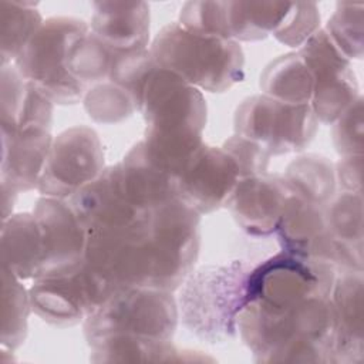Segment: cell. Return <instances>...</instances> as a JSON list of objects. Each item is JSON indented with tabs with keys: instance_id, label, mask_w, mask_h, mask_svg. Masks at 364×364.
<instances>
[{
	"instance_id": "6da1fadb",
	"label": "cell",
	"mask_w": 364,
	"mask_h": 364,
	"mask_svg": "<svg viewBox=\"0 0 364 364\" xmlns=\"http://www.w3.org/2000/svg\"><path fill=\"white\" fill-rule=\"evenodd\" d=\"M199 223L200 215L176 198L131 229L87 233L85 260L117 289L173 293L195 269Z\"/></svg>"
},
{
	"instance_id": "7a4b0ae2",
	"label": "cell",
	"mask_w": 364,
	"mask_h": 364,
	"mask_svg": "<svg viewBox=\"0 0 364 364\" xmlns=\"http://www.w3.org/2000/svg\"><path fill=\"white\" fill-rule=\"evenodd\" d=\"M237 331L257 363H333L336 313L330 296L284 309L246 303Z\"/></svg>"
},
{
	"instance_id": "3957f363",
	"label": "cell",
	"mask_w": 364,
	"mask_h": 364,
	"mask_svg": "<svg viewBox=\"0 0 364 364\" xmlns=\"http://www.w3.org/2000/svg\"><path fill=\"white\" fill-rule=\"evenodd\" d=\"M138 111L145 122L146 152L176 178L203 145L206 102L202 92L178 74L154 65L141 81Z\"/></svg>"
},
{
	"instance_id": "277c9868",
	"label": "cell",
	"mask_w": 364,
	"mask_h": 364,
	"mask_svg": "<svg viewBox=\"0 0 364 364\" xmlns=\"http://www.w3.org/2000/svg\"><path fill=\"white\" fill-rule=\"evenodd\" d=\"M249 267L242 260L198 269L179 286L176 299L183 327L202 341L222 344L237 334V317L246 304Z\"/></svg>"
},
{
	"instance_id": "5b68a950",
	"label": "cell",
	"mask_w": 364,
	"mask_h": 364,
	"mask_svg": "<svg viewBox=\"0 0 364 364\" xmlns=\"http://www.w3.org/2000/svg\"><path fill=\"white\" fill-rule=\"evenodd\" d=\"M149 53L156 67L209 92H223L245 75V54L237 41L192 31L179 23L164 26Z\"/></svg>"
},
{
	"instance_id": "8992f818",
	"label": "cell",
	"mask_w": 364,
	"mask_h": 364,
	"mask_svg": "<svg viewBox=\"0 0 364 364\" xmlns=\"http://www.w3.org/2000/svg\"><path fill=\"white\" fill-rule=\"evenodd\" d=\"M179 313L172 291L148 287L118 289L82 323L88 346L112 336L172 341Z\"/></svg>"
},
{
	"instance_id": "52a82bcc",
	"label": "cell",
	"mask_w": 364,
	"mask_h": 364,
	"mask_svg": "<svg viewBox=\"0 0 364 364\" xmlns=\"http://www.w3.org/2000/svg\"><path fill=\"white\" fill-rule=\"evenodd\" d=\"M88 31L90 26L81 18L50 17L14 60V67L54 104H77L84 100L85 90L68 73V53Z\"/></svg>"
},
{
	"instance_id": "ba28073f",
	"label": "cell",
	"mask_w": 364,
	"mask_h": 364,
	"mask_svg": "<svg viewBox=\"0 0 364 364\" xmlns=\"http://www.w3.org/2000/svg\"><path fill=\"white\" fill-rule=\"evenodd\" d=\"M337 274L326 262L282 250L249 270L246 303L284 309L313 296H330Z\"/></svg>"
},
{
	"instance_id": "9c48e42d",
	"label": "cell",
	"mask_w": 364,
	"mask_h": 364,
	"mask_svg": "<svg viewBox=\"0 0 364 364\" xmlns=\"http://www.w3.org/2000/svg\"><path fill=\"white\" fill-rule=\"evenodd\" d=\"M317 128L310 104H287L264 94L247 97L235 112V134L259 144L272 156L304 151Z\"/></svg>"
},
{
	"instance_id": "30bf717a",
	"label": "cell",
	"mask_w": 364,
	"mask_h": 364,
	"mask_svg": "<svg viewBox=\"0 0 364 364\" xmlns=\"http://www.w3.org/2000/svg\"><path fill=\"white\" fill-rule=\"evenodd\" d=\"M117 290L84 260L67 272L34 279L28 296L31 309L43 321L71 327L84 323Z\"/></svg>"
},
{
	"instance_id": "8fae6325",
	"label": "cell",
	"mask_w": 364,
	"mask_h": 364,
	"mask_svg": "<svg viewBox=\"0 0 364 364\" xmlns=\"http://www.w3.org/2000/svg\"><path fill=\"white\" fill-rule=\"evenodd\" d=\"M104 169V149L95 129L71 127L53 139L37 191L43 196L70 199Z\"/></svg>"
},
{
	"instance_id": "7c38bea8",
	"label": "cell",
	"mask_w": 364,
	"mask_h": 364,
	"mask_svg": "<svg viewBox=\"0 0 364 364\" xmlns=\"http://www.w3.org/2000/svg\"><path fill=\"white\" fill-rule=\"evenodd\" d=\"M297 51L314 75L311 109L318 122L333 124L360 97L351 61L324 28L313 34Z\"/></svg>"
},
{
	"instance_id": "4fadbf2b",
	"label": "cell",
	"mask_w": 364,
	"mask_h": 364,
	"mask_svg": "<svg viewBox=\"0 0 364 364\" xmlns=\"http://www.w3.org/2000/svg\"><path fill=\"white\" fill-rule=\"evenodd\" d=\"M240 181L233 158L220 146L203 144L176 175V195L199 215L226 208Z\"/></svg>"
},
{
	"instance_id": "5bb4252c",
	"label": "cell",
	"mask_w": 364,
	"mask_h": 364,
	"mask_svg": "<svg viewBox=\"0 0 364 364\" xmlns=\"http://www.w3.org/2000/svg\"><path fill=\"white\" fill-rule=\"evenodd\" d=\"M33 213L44 247V263L38 277L67 272L85 260L87 230L68 199L41 196Z\"/></svg>"
},
{
	"instance_id": "9a60e30c",
	"label": "cell",
	"mask_w": 364,
	"mask_h": 364,
	"mask_svg": "<svg viewBox=\"0 0 364 364\" xmlns=\"http://www.w3.org/2000/svg\"><path fill=\"white\" fill-rule=\"evenodd\" d=\"M68 200L87 233L127 230L148 220L152 213L138 209L125 196L115 165L107 166L98 178L78 189Z\"/></svg>"
},
{
	"instance_id": "2e32d148",
	"label": "cell",
	"mask_w": 364,
	"mask_h": 364,
	"mask_svg": "<svg viewBox=\"0 0 364 364\" xmlns=\"http://www.w3.org/2000/svg\"><path fill=\"white\" fill-rule=\"evenodd\" d=\"M324 206L289 195L274 233L282 250L326 262L341 273L343 256L327 230Z\"/></svg>"
},
{
	"instance_id": "e0dca14e",
	"label": "cell",
	"mask_w": 364,
	"mask_h": 364,
	"mask_svg": "<svg viewBox=\"0 0 364 364\" xmlns=\"http://www.w3.org/2000/svg\"><path fill=\"white\" fill-rule=\"evenodd\" d=\"M290 192L279 175L240 179L226 208L237 226L255 237H267L277 229Z\"/></svg>"
},
{
	"instance_id": "ac0fdd59",
	"label": "cell",
	"mask_w": 364,
	"mask_h": 364,
	"mask_svg": "<svg viewBox=\"0 0 364 364\" xmlns=\"http://www.w3.org/2000/svg\"><path fill=\"white\" fill-rule=\"evenodd\" d=\"M1 129V183L18 192L37 189L48 156L51 128H0Z\"/></svg>"
},
{
	"instance_id": "d6986e66",
	"label": "cell",
	"mask_w": 364,
	"mask_h": 364,
	"mask_svg": "<svg viewBox=\"0 0 364 364\" xmlns=\"http://www.w3.org/2000/svg\"><path fill=\"white\" fill-rule=\"evenodd\" d=\"M149 6L145 1H95L90 30L117 53L148 48Z\"/></svg>"
},
{
	"instance_id": "ffe728a7",
	"label": "cell",
	"mask_w": 364,
	"mask_h": 364,
	"mask_svg": "<svg viewBox=\"0 0 364 364\" xmlns=\"http://www.w3.org/2000/svg\"><path fill=\"white\" fill-rule=\"evenodd\" d=\"M363 272L337 274L330 299L336 313L333 363H360L364 358L363 338Z\"/></svg>"
},
{
	"instance_id": "44dd1931",
	"label": "cell",
	"mask_w": 364,
	"mask_h": 364,
	"mask_svg": "<svg viewBox=\"0 0 364 364\" xmlns=\"http://www.w3.org/2000/svg\"><path fill=\"white\" fill-rule=\"evenodd\" d=\"M1 266L20 280L37 279L44 263L41 232L33 212L16 213L1 226Z\"/></svg>"
},
{
	"instance_id": "7402d4cb",
	"label": "cell",
	"mask_w": 364,
	"mask_h": 364,
	"mask_svg": "<svg viewBox=\"0 0 364 364\" xmlns=\"http://www.w3.org/2000/svg\"><path fill=\"white\" fill-rule=\"evenodd\" d=\"M326 225L338 246L344 272H363V196L340 191L324 206Z\"/></svg>"
},
{
	"instance_id": "603a6c76",
	"label": "cell",
	"mask_w": 364,
	"mask_h": 364,
	"mask_svg": "<svg viewBox=\"0 0 364 364\" xmlns=\"http://www.w3.org/2000/svg\"><path fill=\"white\" fill-rule=\"evenodd\" d=\"M283 1H225L228 37L235 41H257L273 36L290 11Z\"/></svg>"
},
{
	"instance_id": "cb8c5ba5",
	"label": "cell",
	"mask_w": 364,
	"mask_h": 364,
	"mask_svg": "<svg viewBox=\"0 0 364 364\" xmlns=\"http://www.w3.org/2000/svg\"><path fill=\"white\" fill-rule=\"evenodd\" d=\"M94 363H135V361H202L195 351L179 350L171 341H154L134 336H112L90 347Z\"/></svg>"
},
{
	"instance_id": "d4e9b609",
	"label": "cell",
	"mask_w": 364,
	"mask_h": 364,
	"mask_svg": "<svg viewBox=\"0 0 364 364\" xmlns=\"http://www.w3.org/2000/svg\"><path fill=\"white\" fill-rule=\"evenodd\" d=\"M264 95L287 104H310L314 75L299 51L277 57L260 74Z\"/></svg>"
},
{
	"instance_id": "484cf974",
	"label": "cell",
	"mask_w": 364,
	"mask_h": 364,
	"mask_svg": "<svg viewBox=\"0 0 364 364\" xmlns=\"http://www.w3.org/2000/svg\"><path fill=\"white\" fill-rule=\"evenodd\" d=\"M290 195L327 205L336 195L334 164L320 154H304L293 159L282 175Z\"/></svg>"
},
{
	"instance_id": "4316f807",
	"label": "cell",
	"mask_w": 364,
	"mask_h": 364,
	"mask_svg": "<svg viewBox=\"0 0 364 364\" xmlns=\"http://www.w3.org/2000/svg\"><path fill=\"white\" fill-rule=\"evenodd\" d=\"M37 3L0 1L1 65L11 64L43 24Z\"/></svg>"
},
{
	"instance_id": "83f0119b",
	"label": "cell",
	"mask_w": 364,
	"mask_h": 364,
	"mask_svg": "<svg viewBox=\"0 0 364 364\" xmlns=\"http://www.w3.org/2000/svg\"><path fill=\"white\" fill-rule=\"evenodd\" d=\"M117 51L100 41L91 30L80 37L68 53V73L85 90L109 77Z\"/></svg>"
},
{
	"instance_id": "f1b7e54d",
	"label": "cell",
	"mask_w": 364,
	"mask_h": 364,
	"mask_svg": "<svg viewBox=\"0 0 364 364\" xmlns=\"http://www.w3.org/2000/svg\"><path fill=\"white\" fill-rule=\"evenodd\" d=\"M1 346L13 351L26 340L31 303L21 280L4 266H1Z\"/></svg>"
},
{
	"instance_id": "f546056e",
	"label": "cell",
	"mask_w": 364,
	"mask_h": 364,
	"mask_svg": "<svg viewBox=\"0 0 364 364\" xmlns=\"http://www.w3.org/2000/svg\"><path fill=\"white\" fill-rule=\"evenodd\" d=\"M82 102L88 117L98 124H118L138 111L135 94L111 78L90 88Z\"/></svg>"
},
{
	"instance_id": "4dcf8cb0",
	"label": "cell",
	"mask_w": 364,
	"mask_h": 364,
	"mask_svg": "<svg viewBox=\"0 0 364 364\" xmlns=\"http://www.w3.org/2000/svg\"><path fill=\"white\" fill-rule=\"evenodd\" d=\"M363 3H337L324 27L326 33L350 61L363 58Z\"/></svg>"
},
{
	"instance_id": "1f68e13d",
	"label": "cell",
	"mask_w": 364,
	"mask_h": 364,
	"mask_svg": "<svg viewBox=\"0 0 364 364\" xmlns=\"http://www.w3.org/2000/svg\"><path fill=\"white\" fill-rule=\"evenodd\" d=\"M320 30V13L316 3H291L290 11L273 37L289 47L300 48Z\"/></svg>"
},
{
	"instance_id": "d6a6232c",
	"label": "cell",
	"mask_w": 364,
	"mask_h": 364,
	"mask_svg": "<svg viewBox=\"0 0 364 364\" xmlns=\"http://www.w3.org/2000/svg\"><path fill=\"white\" fill-rule=\"evenodd\" d=\"M178 23L192 31L229 38L225 1H188L181 9Z\"/></svg>"
},
{
	"instance_id": "836d02e7",
	"label": "cell",
	"mask_w": 364,
	"mask_h": 364,
	"mask_svg": "<svg viewBox=\"0 0 364 364\" xmlns=\"http://www.w3.org/2000/svg\"><path fill=\"white\" fill-rule=\"evenodd\" d=\"M333 124V142L338 155H363V97L360 95Z\"/></svg>"
},
{
	"instance_id": "e575fe53",
	"label": "cell",
	"mask_w": 364,
	"mask_h": 364,
	"mask_svg": "<svg viewBox=\"0 0 364 364\" xmlns=\"http://www.w3.org/2000/svg\"><path fill=\"white\" fill-rule=\"evenodd\" d=\"M222 148L236 162L240 179L267 173L272 155L259 144L235 134L225 141Z\"/></svg>"
},
{
	"instance_id": "d590c367",
	"label": "cell",
	"mask_w": 364,
	"mask_h": 364,
	"mask_svg": "<svg viewBox=\"0 0 364 364\" xmlns=\"http://www.w3.org/2000/svg\"><path fill=\"white\" fill-rule=\"evenodd\" d=\"M336 182L341 191L363 192V155L340 156L334 165Z\"/></svg>"
},
{
	"instance_id": "8d00e7d4",
	"label": "cell",
	"mask_w": 364,
	"mask_h": 364,
	"mask_svg": "<svg viewBox=\"0 0 364 364\" xmlns=\"http://www.w3.org/2000/svg\"><path fill=\"white\" fill-rule=\"evenodd\" d=\"M17 192L7 186L6 183H1V215H3V222L11 216V210L16 202Z\"/></svg>"
}]
</instances>
